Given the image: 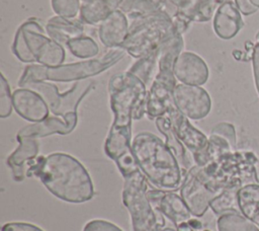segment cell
<instances>
[{
  "label": "cell",
  "instance_id": "7402d4cb",
  "mask_svg": "<svg viewBox=\"0 0 259 231\" xmlns=\"http://www.w3.org/2000/svg\"><path fill=\"white\" fill-rule=\"evenodd\" d=\"M123 0H84L80 7L81 21L88 24L100 23L120 6Z\"/></svg>",
  "mask_w": 259,
  "mask_h": 231
},
{
  "label": "cell",
  "instance_id": "8fae6325",
  "mask_svg": "<svg viewBox=\"0 0 259 231\" xmlns=\"http://www.w3.org/2000/svg\"><path fill=\"white\" fill-rule=\"evenodd\" d=\"M176 107L191 120L205 118L211 108V99L207 91L197 85L177 84L172 93Z\"/></svg>",
  "mask_w": 259,
  "mask_h": 231
},
{
  "label": "cell",
  "instance_id": "f546056e",
  "mask_svg": "<svg viewBox=\"0 0 259 231\" xmlns=\"http://www.w3.org/2000/svg\"><path fill=\"white\" fill-rule=\"evenodd\" d=\"M56 14L65 18H74L80 9V0H51Z\"/></svg>",
  "mask_w": 259,
  "mask_h": 231
},
{
  "label": "cell",
  "instance_id": "484cf974",
  "mask_svg": "<svg viewBox=\"0 0 259 231\" xmlns=\"http://www.w3.org/2000/svg\"><path fill=\"white\" fill-rule=\"evenodd\" d=\"M217 227L219 231H259L256 224L238 213L221 215L217 221Z\"/></svg>",
  "mask_w": 259,
  "mask_h": 231
},
{
  "label": "cell",
  "instance_id": "d4e9b609",
  "mask_svg": "<svg viewBox=\"0 0 259 231\" xmlns=\"http://www.w3.org/2000/svg\"><path fill=\"white\" fill-rule=\"evenodd\" d=\"M240 187H230L223 189L209 203L210 209L218 216L227 213L241 214L238 204V190Z\"/></svg>",
  "mask_w": 259,
  "mask_h": 231
},
{
  "label": "cell",
  "instance_id": "ffe728a7",
  "mask_svg": "<svg viewBox=\"0 0 259 231\" xmlns=\"http://www.w3.org/2000/svg\"><path fill=\"white\" fill-rule=\"evenodd\" d=\"M18 147L8 156L7 165L12 171L13 179L20 182L24 178V165L36 158L38 153V142L36 138L18 137Z\"/></svg>",
  "mask_w": 259,
  "mask_h": 231
},
{
  "label": "cell",
  "instance_id": "8d00e7d4",
  "mask_svg": "<svg viewBox=\"0 0 259 231\" xmlns=\"http://www.w3.org/2000/svg\"><path fill=\"white\" fill-rule=\"evenodd\" d=\"M177 231H196V230H194V229L188 224V222L185 221V222L180 223V224L177 226Z\"/></svg>",
  "mask_w": 259,
  "mask_h": 231
},
{
  "label": "cell",
  "instance_id": "d6986e66",
  "mask_svg": "<svg viewBox=\"0 0 259 231\" xmlns=\"http://www.w3.org/2000/svg\"><path fill=\"white\" fill-rule=\"evenodd\" d=\"M243 25L244 21L240 10L234 2L228 0L217 9L213 17V29L219 37L230 40L239 32Z\"/></svg>",
  "mask_w": 259,
  "mask_h": 231
},
{
  "label": "cell",
  "instance_id": "4dcf8cb0",
  "mask_svg": "<svg viewBox=\"0 0 259 231\" xmlns=\"http://www.w3.org/2000/svg\"><path fill=\"white\" fill-rule=\"evenodd\" d=\"M13 107L12 102V94L10 92L9 84L4 77L3 74H1V80H0V118L5 119L11 114Z\"/></svg>",
  "mask_w": 259,
  "mask_h": 231
},
{
  "label": "cell",
  "instance_id": "e0dca14e",
  "mask_svg": "<svg viewBox=\"0 0 259 231\" xmlns=\"http://www.w3.org/2000/svg\"><path fill=\"white\" fill-rule=\"evenodd\" d=\"M78 117L77 110L70 111L65 118L60 119L57 117H48L46 120L28 125L19 130L16 136L18 137H31V138H42L53 134L68 135L70 134L77 125Z\"/></svg>",
  "mask_w": 259,
  "mask_h": 231
},
{
  "label": "cell",
  "instance_id": "836d02e7",
  "mask_svg": "<svg viewBox=\"0 0 259 231\" xmlns=\"http://www.w3.org/2000/svg\"><path fill=\"white\" fill-rule=\"evenodd\" d=\"M1 231H44V230L27 222H9L2 226Z\"/></svg>",
  "mask_w": 259,
  "mask_h": 231
},
{
  "label": "cell",
  "instance_id": "7c38bea8",
  "mask_svg": "<svg viewBox=\"0 0 259 231\" xmlns=\"http://www.w3.org/2000/svg\"><path fill=\"white\" fill-rule=\"evenodd\" d=\"M219 194L208 188L192 167L185 174L180 187V197L195 217H202L207 211L210 201Z\"/></svg>",
  "mask_w": 259,
  "mask_h": 231
},
{
  "label": "cell",
  "instance_id": "5b68a950",
  "mask_svg": "<svg viewBox=\"0 0 259 231\" xmlns=\"http://www.w3.org/2000/svg\"><path fill=\"white\" fill-rule=\"evenodd\" d=\"M124 53L125 51L122 48H116L99 58L82 62L62 64L54 67L35 64L28 65L25 67L18 81V85L21 87L28 82L37 81L71 82L86 79L98 75L112 67L123 58Z\"/></svg>",
  "mask_w": 259,
  "mask_h": 231
},
{
  "label": "cell",
  "instance_id": "5bb4252c",
  "mask_svg": "<svg viewBox=\"0 0 259 231\" xmlns=\"http://www.w3.org/2000/svg\"><path fill=\"white\" fill-rule=\"evenodd\" d=\"M13 108L24 120L38 123L49 117L50 108L39 93L28 88H18L12 93Z\"/></svg>",
  "mask_w": 259,
  "mask_h": 231
},
{
  "label": "cell",
  "instance_id": "cb8c5ba5",
  "mask_svg": "<svg viewBox=\"0 0 259 231\" xmlns=\"http://www.w3.org/2000/svg\"><path fill=\"white\" fill-rule=\"evenodd\" d=\"M155 123H156V127L158 128V130L165 136L166 145L173 152V154L177 158L178 162L183 167L190 166V162L187 158L185 148H184L182 142L178 139L177 135L175 134L168 117H164V115L158 117V118H156Z\"/></svg>",
  "mask_w": 259,
  "mask_h": 231
},
{
  "label": "cell",
  "instance_id": "9a60e30c",
  "mask_svg": "<svg viewBox=\"0 0 259 231\" xmlns=\"http://www.w3.org/2000/svg\"><path fill=\"white\" fill-rule=\"evenodd\" d=\"M176 79L188 85H202L208 79V67L204 60L192 52H182L173 68Z\"/></svg>",
  "mask_w": 259,
  "mask_h": 231
},
{
  "label": "cell",
  "instance_id": "e575fe53",
  "mask_svg": "<svg viewBox=\"0 0 259 231\" xmlns=\"http://www.w3.org/2000/svg\"><path fill=\"white\" fill-rule=\"evenodd\" d=\"M235 2L244 15H250L259 9V0H235Z\"/></svg>",
  "mask_w": 259,
  "mask_h": 231
},
{
  "label": "cell",
  "instance_id": "4fadbf2b",
  "mask_svg": "<svg viewBox=\"0 0 259 231\" xmlns=\"http://www.w3.org/2000/svg\"><path fill=\"white\" fill-rule=\"evenodd\" d=\"M78 87V83L74 85L66 93H60L58 87L47 81H37V82H28L21 86V88H28L36 91L41 95L47 104L49 105L50 110L56 114L65 118L66 114L70 111L77 110L78 104L82 99L73 101L72 94Z\"/></svg>",
  "mask_w": 259,
  "mask_h": 231
},
{
  "label": "cell",
  "instance_id": "30bf717a",
  "mask_svg": "<svg viewBox=\"0 0 259 231\" xmlns=\"http://www.w3.org/2000/svg\"><path fill=\"white\" fill-rule=\"evenodd\" d=\"M166 113L178 139L191 152L195 164L204 166L209 163L208 138L189 123L187 117L176 107L173 97L167 105Z\"/></svg>",
  "mask_w": 259,
  "mask_h": 231
},
{
  "label": "cell",
  "instance_id": "d590c367",
  "mask_svg": "<svg viewBox=\"0 0 259 231\" xmlns=\"http://www.w3.org/2000/svg\"><path fill=\"white\" fill-rule=\"evenodd\" d=\"M253 73H254V80L257 92L259 94V45H255L254 53H253Z\"/></svg>",
  "mask_w": 259,
  "mask_h": 231
},
{
  "label": "cell",
  "instance_id": "9c48e42d",
  "mask_svg": "<svg viewBox=\"0 0 259 231\" xmlns=\"http://www.w3.org/2000/svg\"><path fill=\"white\" fill-rule=\"evenodd\" d=\"M123 177L122 203L128 211L134 231H160L164 222L154 212L148 198V184L140 167L121 173Z\"/></svg>",
  "mask_w": 259,
  "mask_h": 231
},
{
  "label": "cell",
  "instance_id": "603a6c76",
  "mask_svg": "<svg viewBox=\"0 0 259 231\" xmlns=\"http://www.w3.org/2000/svg\"><path fill=\"white\" fill-rule=\"evenodd\" d=\"M238 204L241 214L259 227V184L249 183L240 187Z\"/></svg>",
  "mask_w": 259,
  "mask_h": 231
},
{
  "label": "cell",
  "instance_id": "ac0fdd59",
  "mask_svg": "<svg viewBox=\"0 0 259 231\" xmlns=\"http://www.w3.org/2000/svg\"><path fill=\"white\" fill-rule=\"evenodd\" d=\"M127 18L121 10H114L99 23L98 36L107 48H121L128 33Z\"/></svg>",
  "mask_w": 259,
  "mask_h": 231
},
{
  "label": "cell",
  "instance_id": "ba28073f",
  "mask_svg": "<svg viewBox=\"0 0 259 231\" xmlns=\"http://www.w3.org/2000/svg\"><path fill=\"white\" fill-rule=\"evenodd\" d=\"M177 31L168 13L159 10L138 17L130 26L121 48L134 58H142L158 49L162 43Z\"/></svg>",
  "mask_w": 259,
  "mask_h": 231
},
{
  "label": "cell",
  "instance_id": "1f68e13d",
  "mask_svg": "<svg viewBox=\"0 0 259 231\" xmlns=\"http://www.w3.org/2000/svg\"><path fill=\"white\" fill-rule=\"evenodd\" d=\"M210 134H217L225 138L230 145L232 146L233 150L236 149V144H237V138H236V131L235 128L232 124L222 122L217 124L210 131Z\"/></svg>",
  "mask_w": 259,
  "mask_h": 231
},
{
  "label": "cell",
  "instance_id": "44dd1931",
  "mask_svg": "<svg viewBox=\"0 0 259 231\" xmlns=\"http://www.w3.org/2000/svg\"><path fill=\"white\" fill-rule=\"evenodd\" d=\"M83 21L62 16H54L47 22L46 31L48 35L61 46H66L70 40L83 34Z\"/></svg>",
  "mask_w": 259,
  "mask_h": 231
},
{
  "label": "cell",
  "instance_id": "f1b7e54d",
  "mask_svg": "<svg viewBox=\"0 0 259 231\" xmlns=\"http://www.w3.org/2000/svg\"><path fill=\"white\" fill-rule=\"evenodd\" d=\"M119 8L123 13L126 12L137 18L162 10L152 0H123Z\"/></svg>",
  "mask_w": 259,
  "mask_h": 231
},
{
  "label": "cell",
  "instance_id": "2e32d148",
  "mask_svg": "<svg viewBox=\"0 0 259 231\" xmlns=\"http://www.w3.org/2000/svg\"><path fill=\"white\" fill-rule=\"evenodd\" d=\"M147 195L153 207L171 220L176 227L190 219L192 214L183 199L178 195L161 189H150Z\"/></svg>",
  "mask_w": 259,
  "mask_h": 231
},
{
  "label": "cell",
  "instance_id": "6da1fadb",
  "mask_svg": "<svg viewBox=\"0 0 259 231\" xmlns=\"http://www.w3.org/2000/svg\"><path fill=\"white\" fill-rule=\"evenodd\" d=\"M113 122L104 144L105 154L113 161L132 150V121L146 112V84L128 71L110 77L108 83Z\"/></svg>",
  "mask_w": 259,
  "mask_h": 231
},
{
  "label": "cell",
  "instance_id": "83f0119b",
  "mask_svg": "<svg viewBox=\"0 0 259 231\" xmlns=\"http://www.w3.org/2000/svg\"><path fill=\"white\" fill-rule=\"evenodd\" d=\"M158 55H159V48L154 50L152 53L148 54L147 56L140 58V60L131 67L128 72L137 76L139 79H141L147 86V84L151 80L153 70L155 69V64H156V61L158 60Z\"/></svg>",
  "mask_w": 259,
  "mask_h": 231
},
{
  "label": "cell",
  "instance_id": "7a4b0ae2",
  "mask_svg": "<svg viewBox=\"0 0 259 231\" xmlns=\"http://www.w3.org/2000/svg\"><path fill=\"white\" fill-rule=\"evenodd\" d=\"M27 166L26 175L37 177L51 194L62 201L81 204L94 196L89 172L72 155L56 152L38 156Z\"/></svg>",
  "mask_w": 259,
  "mask_h": 231
},
{
  "label": "cell",
  "instance_id": "277c9868",
  "mask_svg": "<svg viewBox=\"0 0 259 231\" xmlns=\"http://www.w3.org/2000/svg\"><path fill=\"white\" fill-rule=\"evenodd\" d=\"M208 188L221 192L225 188L259 183V160L250 151H231L204 166H192Z\"/></svg>",
  "mask_w": 259,
  "mask_h": 231
},
{
  "label": "cell",
  "instance_id": "f35d334b",
  "mask_svg": "<svg viewBox=\"0 0 259 231\" xmlns=\"http://www.w3.org/2000/svg\"><path fill=\"white\" fill-rule=\"evenodd\" d=\"M160 231H175L173 229H165V230H160Z\"/></svg>",
  "mask_w": 259,
  "mask_h": 231
},
{
  "label": "cell",
  "instance_id": "74e56055",
  "mask_svg": "<svg viewBox=\"0 0 259 231\" xmlns=\"http://www.w3.org/2000/svg\"><path fill=\"white\" fill-rule=\"evenodd\" d=\"M188 224L194 229V230H199V229H201V227H202V225H201V223L198 221V220H195V219H189L188 221Z\"/></svg>",
  "mask_w": 259,
  "mask_h": 231
},
{
  "label": "cell",
  "instance_id": "d6a6232c",
  "mask_svg": "<svg viewBox=\"0 0 259 231\" xmlns=\"http://www.w3.org/2000/svg\"><path fill=\"white\" fill-rule=\"evenodd\" d=\"M83 231H122L115 224L102 219H93L87 222Z\"/></svg>",
  "mask_w": 259,
  "mask_h": 231
},
{
  "label": "cell",
  "instance_id": "ab89813d",
  "mask_svg": "<svg viewBox=\"0 0 259 231\" xmlns=\"http://www.w3.org/2000/svg\"><path fill=\"white\" fill-rule=\"evenodd\" d=\"M203 231H210V230H203Z\"/></svg>",
  "mask_w": 259,
  "mask_h": 231
},
{
  "label": "cell",
  "instance_id": "4316f807",
  "mask_svg": "<svg viewBox=\"0 0 259 231\" xmlns=\"http://www.w3.org/2000/svg\"><path fill=\"white\" fill-rule=\"evenodd\" d=\"M67 48L71 54L80 59H87L96 56L99 52L96 42L86 35H81L70 40L67 44Z\"/></svg>",
  "mask_w": 259,
  "mask_h": 231
},
{
  "label": "cell",
  "instance_id": "8992f818",
  "mask_svg": "<svg viewBox=\"0 0 259 231\" xmlns=\"http://www.w3.org/2000/svg\"><path fill=\"white\" fill-rule=\"evenodd\" d=\"M183 46L184 43L181 33L175 32L159 47V72L147 94L146 102V113L151 120L164 115L167 111V105L177 85L173 72L174 63L181 54Z\"/></svg>",
  "mask_w": 259,
  "mask_h": 231
},
{
  "label": "cell",
  "instance_id": "3957f363",
  "mask_svg": "<svg viewBox=\"0 0 259 231\" xmlns=\"http://www.w3.org/2000/svg\"><path fill=\"white\" fill-rule=\"evenodd\" d=\"M132 150L141 171L159 189L172 191L182 184L179 162L166 143L150 132H142L132 141Z\"/></svg>",
  "mask_w": 259,
  "mask_h": 231
},
{
  "label": "cell",
  "instance_id": "52a82bcc",
  "mask_svg": "<svg viewBox=\"0 0 259 231\" xmlns=\"http://www.w3.org/2000/svg\"><path fill=\"white\" fill-rule=\"evenodd\" d=\"M46 32L36 20L24 21L14 35L12 53L23 63L37 62L49 67L62 65L66 58L65 49Z\"/></svg>",
  "mask_w": 259,
  "mask_h": 231
}]
</instances>
